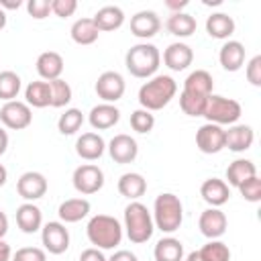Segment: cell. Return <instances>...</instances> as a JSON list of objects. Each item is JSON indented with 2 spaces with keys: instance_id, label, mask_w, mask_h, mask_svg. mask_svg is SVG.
<instances>
[{
  "instance_id": "cell-44",
  "label": "cell",
  "mask_w": 261,
  "mask_h": 261,
  "mask_svg": "<svg viewBox=\"0 0 261 261\" xmlns=\"http://www.w3.org/2000/svg\"><path fill=\"white\" fill-rule=\"evenodd\" d=\"M77 10L75 0H51V12L59 18H67Z\"/></svg>"
},
{
  "instance_id": "cell-17",
  "label": "cell",
  "mask_w": 261,
  "mask_h": 261,
  "mask_svg": "<svg viewBox=\"0 0 261 261\" xmlns=\"http://www.w3.org/2000/svg\"><path fill=\"white\" fill-rule=\"evenodd\" d=\"M194 61V51L188 43H171L167 45V49L163 51V63L171 69V71H184L192 65Z\"/></svg>"
},
{
  "instance_id": "cell-27",
  "label": "cell",
  "mask_w": 261,
  "mask_h": 261,
  "mask_svg": "<svg viewBox=\"0 0 261 261\" xmlns=\"http://www.w3.org/2000/svg\"><path fill=\"white\" fill-rule=\"evenodd\" d=\"M165 29L169 35L173 37H179V39H188L196 33L198 29V22L192 14L188 12H175V14H169L167 20H165Z\"/></svg>"
},
{
  "instance_id": "cell-3",
  "label": "cell",
  "mask_w": 261,
  "mask_h": 261,
  "mask_svg": "<svg viewBox=\"0 0 261 261\" xmlns=\"http://www.w3.org/2000/svg\"><path fill=\"white\" fill-rule=\"evenodd\" d=\"M124 65L130 71V75L149 80L157 73L161 65V53L153 43H137L133 45L124 55Z\"/></svg>"
},
{
  "instance_id": "cell-46",
  "label": "cell",
  "mask_w": 261,
  "mask_h": 261,
  "mask_svg": "<svg viewBox=\"0 0 261 261\" xmlns=\"http://www.w3.org/2000/svg\"><path fill=\"white\" fill-rule=\"evenodd\" d=\"M108 261H139V259H137V255H135L133 251L118 249V251H114V253L108 257Z\"/></svg>"
},
{
  "instance_id": "cell-48",
  "label": "cell",
  "mask_w": 261,
  "mask_h": 261,
  "mask_svg": "<svg viewBox=\"0 0 261 261\" xmlns=\"http://www.w3.org/2000/svg\"><path fill=\"white\" fill-rule=\"evenodd\" d=\"M12 259V249H10V245L4 241V239H0V261H10Z\"/></svg>"
},
{
  "instance_id": "cell-47",
  "label": "cell",
  "mask_w": 261,
  "mask_h": 261,
  "mask_svg": "<svg viewBox=\"0 0 261 261\" xmlns=\"http://www.w3.org/2000/svg\"><path fill=\"white\" fill-rule=\"evenodd\" d=\"M165 6L171 10V14H175V12H181L188 6V0H167Z\"/></svg>"
},
{
  "instance_id": "cell-33",
  "label": "cell",
  "mask_w": 261,
  "mask_h": 261,
  "mask_svg": "<svg viewBox=\"0 0 261 261\" xmlns=\"http://www.w3.org/2000/svg\"><path fill=\"white\" fill-rule=\"evenodd\" d=\"M69 35H71L73 43H77V45H92V43L98 41L100 31L96 29L94 20L86 16V18H77V20L71 24Z\"/></svg>"
},
{
  "instance_id": "cell-37",
  "label": "cell",
  "mask_w": 261,
  "mask_h": 261,
  "mask_svg": "<svg viewBox=\"0 0 261 261\" xmlns=\"http://www.w3.org/2000/svg\"><path fill=\"white\" fill-rule=\"evenodd\" d=\"M200 253V259L202 261H230V249L226 243L214 239V241H208L202 249H198Z\"/></svg>"
},
{
  "instance_id": "cell-35",
  "label": "cell",
  "mask_w": 261,
  "mask_h": 261,
  "mask_svg": "<svg viewBox=\"0 0 261 261\" xmlns=\"http://www.w3.org/2000/svg\"><path fill=\"white\" fill-rule=\"evenodd\" d=\"M208 98H210V96H208ZM208 98L181 90V92H179V108H181V112L188 114V116H204Z\"/></svg>"
},
{
  "instance_id": "cell-40",
  "label": "cell",
  "mask_w": 261,
  "mask_h": 261,
  "mask_svg": "<svg viewBox=\"0 0 261 261\" xmlns=\"http://www.w3.org/2000/svg\"><path fill=\"white\" fill-rule=\"evenodd\" d=\"M239 192H241V196L247 200V202H261V179L257 177V175H253V177H249L247 181H243L239 188H237Z\"/></svg>"
},
{
  "instance_id": "cell-2",
  "label": "cell",
  "mask_w": 261,
  "mask_h": 261,
  "mask_svg": "<svg viewBox=\"0 0 261 261\" xmlns=\"http://www.w3.org/2000/svg\"><path fill=\"white\" fill-rule=\"evenodd\" d=\"M86 234H88V241L96 249L110 251V249L120 245L124 230H122L120 220H116L114 216H110V214H96V216H92L88 220Z\"/></svg>"
},
{
  "instance_id": "cell-4",
  "label": "cell",
  "mask_w": 261,
  "mask_h": 261,
  "mask_svg": "<svg viewBox=\"0 0 261 261\" xmlns=\"http://www.w3.org/2000/svg\"><path fill=\"white\" fill-rule=\"evenodd\" d=\"M153 224L155 228H159L161 232L165 234H171L175 232L181 222H184V206H181V200L171 194V192H163L155 198L153 202Z\"/></svg>"
},
{
  "instance_id": "cell-13",
  "label": "cell",
  "mask_w": 261,
  "mask_h": 261,
  "mask_svg": "<svg viewBox=\"0 0 261 261\" xmlns=\"http://www.w3.org/2000/svg\"><path fill=\"white\" fill-rule=\"evenodd\" d=\"M108 155L112 157L114 163H120V165H126V163H133L139 155V145L137 141L130 137V135H114L108 143Z\"/></svg>"
},
{
  "instance_id": "cell-15",
  "label": "cell",
  "mask_w": 261,
  "mask_h": 261,
  "mask_svg": "<svg viewBox=\"0 0 261 261\" xmlns=\"http://www.w3.org/2000/svg\"><path fill=\"white\" fill-rule=\"evenodd\" d=\"M161 31V18L155 10H139L130 16V33L137 39H151Z\"/></svg>"
},
{
  "instance_id": "cell-26",
  "label": "cell",
  "mask_w": 261,
  "mask_h": 261,
  "mask_svg": "<svg viewBox=\"0 0 261 261\" xmlns=\"http://www.w3.org/2000/svg\"><path fill=\"white\" fill-rule=\"evenodd\" d=\"M116 188H118L120 196H124L130 202H135V200H139L147 192V179L141 173H137V171H128V173H122L118 177Z\"/></svg>"
},
{
  "instance_id": "cell-16",
  "label": "cell",
  "mask_w": 261,
  "mask_h": 261,
  "mask_svg": "<svg viewBox=\"0 0 261 261\" xmlns=\"http://www.w3.org/2000/svg\"><path fill=\"white\" fill-rule=\"evenodd\" d=\"M253 141H255V130L249 124H230L224 130V149L228 151L243 153L251 149Z\"/></svg>"
},
{
  "instance_id": "cell-43",
  "label": "cell",
  "mask_w": 261,
  "mask_h": 261,
  "mask_svg": "<svg viewBox=\"0 0 261 261\" xmlns=\"http://www.w3.org/2000/svg\"><path fill=\"white\" fill-rule=\"evenodd\" d=\"M245 75L251 86H255V88L261 86V55H255L249 59V63L245 65Z\"/></svg>"
},
{
  "instance_id": "cell-7",
  "label": "cell",
  "mask_w": 261,
  "mask_h": 261,
  "mask_svg": "<svg viewBox=\"0 0 261 261\" xmlns=\"http://www.w3.org/2000/svg\"><path fill=\"white\" fill-rule=\"evenodd\" d=\"M71 184H73L77 194L92 196V194L102 190V186H104V171L98 165H94V163H82L80 167L73 169Z\"/></svg>"
},
{
  "instance_id": "cell-25",
  "label": "cell",
  "mask_w": 261,
  "mask_h": 261,
  "mask_svg": "<svg viewBox=\"0 0 261 261\" xmlns=\"http://www.w3.org/2000/svg\"><path fill=\"white\" fill-rule=\"evenodd\" d=\"M92 20H94V24L100 33H108V31H116L124 24V12H122L120 6L108 4V6L98 8L96 14L92 16Z\"/></svg>"
},
{
  "instance_id": "cell-53",
  "label": "cell",
  "mask_w": 261,
  "mask_h": 261,
  "mask_svg": "<svg viewBox=\"0 0 261 261\" xmlns=\"http://www.w3.org/2000/svg\"><path fill=\"white\" fill-rule=\"evenodd\" d=\"M186 261H202V259H200V253L198 251H192V253H188Z\"/></svg>"
},
{
  "instance_id": "cell-6",
  "label": "cell",
  "mask_w": 261,
  "mask_h": 261,
  "mask_svg": "<svg viewBox=\"0 0 261 261\" xmlns=\"http://www.w3.org/2000/svg\"><path fill=\"white\" fill-rule=\"evenodd\" d=\"M241 114H243V108L237 100L226 98V96H218V94H212L208 98V104H206V110H204V118L212 124H218V126L237 124Z\"/></svg>"
},
{
  "instance_id": "cell-54",
  "label": "cell",
  "mask_w": 261,
  "mask_h": 261,
  "mask_svg": "<svg viewBox=\"0 0 261 261\" xmlns=\"http://www.w3.org/2000/svg\"><path fill=\"white\" fill-rule=\"evenodd\" d=\"M4 27H6V12L0 8V31H2Z\"/></svg>"
},
{
  "instance_id": "cell-36",
  "label": "cell",
  "mask_w": 261,
  "mask_h": 261,
  "mask_svg": "<svg viewBox=\"0 0 261 261\" xmlns=\"http://www.w3.org/2000/svg\"><path fill=\"white\" fill-rule=\"evenodd\" d=\"M84 124V112L80 108H65L57 120V130L61 135H75Z\"/></svg>"
},
{
  "instance_id": "cell-30",
  "label": "cell",
  "mask_w": 261,
  "mask_h": 261,
  "mask_svg": "<svg viewBox=\"0 0 261 261\" xmlns=\"http://www.w3.org/2000/svg\"><path fill=\"white\" fill-rule=\"evenodd\" d=\"M24 102L33 108H47L51 106V88L49 82L35 80L24 88Z\"/></svg>"
},
{
  "instance_id": "cell-21",
  "label": "cell",
  "mask_w": 261,
  "mask_h": 261,
  "mask_svg": "<svg viewBox=\"0 0 261 261\" xmlns=\"http://www.w3.org/2000/svg\"><path fill=\"white\" fill-rule=\"evenodd\" d=\"M90 208H92L90 200H86V198H67L59 204L57 214L63 224H73V222L84 220L90 214Z\"/></svg>"
},
{
  "instance_id": "cell-8",
  "label": "cell",
  "mask_w": 261,
  "mask_h": 261,
  "mask_svg": "<svg viewBox=\"0 0 261 261\" xmlns=\"http://www.w3.org/2000/svg\"><path fill=\"white\" fill-rule=\"evenodd\" d=\"M41 243L47 253L61 255L69 249V230L61 220H51L41 226Z\"/></svg>"
},
{
  "instance_id": "cell-1",
  "label": "cell",
  "mask_w": 261,
  "mask_h": 261,
  "mask_svg": "<svg viewBox=\"0 0 261 261\" xmlns=\"http://www.w3.org/2000/svg\"><path fill=\"white\" fill-rule=\"evenodd\" d=\"M177 94V82L171 75H153L139 88L141 108L155 112L165 108Z\"/></svg>"
},
{
  "instance_id": "cell-22",
  "label": "cell",
  "mask_w": 261,
  "mask_h": 261,
  "mask_svg": "<svg viewBox=\"0 0 261 261\" xmlns=\"http://www.w3.org/2000/svg\"><path fill=\"white\" fill-rule=\"evenodd\" d=\"M16 224L24 234H33L43 226V212L37 204L24 202L16 208Z\"/></svg>"
},
{
  "instance_id": "cell-38",
  "label": "cell",
  "mask_w": 261,
  "mask_h": 261,
  "mask_svg": "<svg viewBox=\"0 0 261 261\" xmlns=\"http://www.w3.org/2000/svg\"><path fill=\"white\" fill-rule=\"evenodd\" d=\"M49 88H51V106L53 108H63L71 102L73 92H71V86L65 80H61V77L53 80V82H49Z\"/></svg>"
},
{
  "instance_id": "cell-28",
  "label": "cell",
  "mask_w": 261,
  "mask_h": 261,
  "mask_svg": "<svg viewBox=\"0 0 261 261\" xmlns=\"http://www.w3.org/2000/svg\"><path fill=\"white\" fill-rule=\"evenodd\" d=\"M206 33L212 39H228L234 33V20L226 12H212L206 18Z\"/></svg>"
},
{
  "instance_id": "cell-31",
  "label": "cell",
  "mask_w": 261,
  "mask_h": 261,
  "mask_svg": "<svg viewBox=\"0 0 261 261\" xmlns=\"http://www.w3.org/2000/svg\"><path fill=\"white\" fill-rule=\"evenodd\" d=\"M212 88H214V80L206 69H196L192 71L186 80H184V88L186 92L198 94V96H212Z\"/></svg>"
},
{
  "instance_id": "cell-50",
  "label": "cell",
  "mask_w": 261,
  "mask_h": 261,
  "mask_svg": "<svg viewBox=\"0 0 261 261\" xmlns=\"http://www.w3.org/2000/svg\"><path fill=\"white\" fill-rule=\"evenodd\" d=\"M8 232V216L4 210H0V239H4Z\"/></svg>"
},
{
  "instance_id": "cell-23",
  "label": "cell",
  "mask_w": 261,
  "mask_h": 261,
  "mask_svg": "<svg viewBox=\"0 0 261 261\" xmlns=\"http://www.w3.org/2000/svg\"><path fill=\"white\" fill-rule=\"evenodd\" d=\"M120 120V110L114 106V104H96L90 114H88V122L92 124V128L96 130H106V128H112L116 122Z\"/></svg>"
},
{
  "instance_id": "cell-5",
  "label": "cell",
  "mask_w": 261,
  "mask_h": 261,
  "mask_svg": "<svg viewBox=\"0 0 261 261\" xmlns=\"http://www.w3.org/2000/svg\"><path fill=\"white\" fill-rule=\"evenodd\" d=\"M122 230L126 232L128 241L135 243V245H143V243H147L153 237V230H155L153 216H151L149 208L143 202L135 200V202H130L124 208V224H122Z\"/></svg>"
},
{
  "instance_id": "cell-51",
  "label": "cell",
  "mask_w": 261,
  "mask_h": 261,
  "mask_svg": "<svg viewBox=\"0 0 261 261\" xmlns=\"http://www.w3.org/2000/svg\"><path fill=\"white\" fill-rule=\"evenodd\" d=\"M6 149H8V133L0 126V157L6 153Z\"/></svg>"
},
{
  "instance_id": "cell-29",
  "label": "cell",
  "mask_w": 261,
  "mask_h": 261,
  "mask_svg": "<svg viewBox=\"0 0 261 261\" xmlns=\"http://www.w3.org/2000/svg\"><path fill=\"white\" fill-rule=\"evenodd\" d=\"M155 261H184V245L175 237H163L153 249Z\"/></svg>"
},
{
  "instance_id": "cell-45",
  "label": "cell",
  "mask_w": 261,
  "mask_h": 261,
  "mask_svg": "<svg viewBox=\"0 0 261 261\" xmlns=\"http://www.w3.org/2000/svg\"><path fill=\"white\" fill-rule=\"evenodd\" d=\"M80 261H108V259L104 257V253H102L100 249L88 247V249H84V251L80 253Z\"/></svg>"
},
{
  "instance_id": "cell-19",
  "label": "cell",
  "mask_w": 261,
  "mask_h": 261,
  "mask_svg": "<svg viewBox=\"0 0 261 261\" xmlns=\"http://www.w3.org/2000/svg\"><path fill=\"white\" fill-rule=\"evenodd\" d=\"M106 143L98 133H82L75 141V153L84 161H96L104 155Z\"/></svg>"
},
{
  "instance_id": "cell-9",
  "label": "cell",
  "mask_w": 261,
  "mask_h": 261,
  "mask_svg": "<svg viewBox=\"0 0 261 261\" xmlns=\"http://www.w3.org/2000/svg\"><path fill=\"white\" fill-rule=\"evenodd\" d=\"M0 122L10 130H22V128L31 126V122H33L31 106L20 100L4 102V106L0 108Z\"/></svg>"
},
{
  "instance_id": "cell-32",
  "label": "cell",
  "mask_w": 261,
  "mask_h": 261,
  "mask_svg": "<svg viewBox=\"0 0 261 261\" xmlns=\"http://www.w3.org/2000/svg\"><path fill=\"white\" fill-rule=\"evenodd\" d=\"M257 175V167L251 159H234L228 167H226V184L232 188H239L243 181H247L249 177Z\"/></svg>"
},
{
  "instance_id": "cell-11",
  "label": "cell",
  "mask_w": 261,
  "mask_h": 261,
  "mask_svg": "<svg viewBox=\"0 0 261 261\" xmlns=\"http://www.w3.org/2000/svg\"><path fill=\"white\" fill-rule=\"evenodd\" d=\"M196 147L206 155H216L224 149V128L212 122L202 124L196 130Z\"/></svg>"
},
{
  "instance_id": "cell-39",
  "label": "cell",
  "mask_w": 261,
  "mask_h": 261,
  "mask_svg": "<svg viewBox=\"0 0 261 261\" xmlns=\"http://www.w3.org/2000/svg\"><path fill=\"white\" fill-rule=\"evenodd\" d=\"M130 126H133V130L139 133V135L151 133L153 126H155V116H153V112H149V110H145V108H137V110L130 114Z\"/></svg>"
},
{
  "instance_id": "cell-14",
  "label": "cell",
  "mask_w": 261,
  "mask_h": 261,
  "mask_svg": "<svg viewBox=\"0 0 261 261\" xmlns=\"http://www.w3.org/2000/svg\"><path fill=\"white\" fill-rule=\"evenodd\" d=\"M226 226H228V220H226V214L220 208H206L198 218L200 232L210 241L220 239L226 232Z\"/></svg>"
},
{
  "instance_id": "cell-42",
  "label": "cell",
  "mask_w": 261,
  "mask_h": 261,
  "mask_svg": "<svg viewBox=\"0 0 261 261\" xmlns=\"http://www.w3.org/2000/svg\"><path fill=\"white\" fill-rule=\"evenodd\" d=\"M12 261H47V251L39 247H22L12 253Z\"/></svg>"
},
{
  "instance_id": "cell-12",
  "label": "cell",
  "mask_w": 261,
  "mask_h": 261,
  "mask_svg": "<svg viewBox=\"0 0 261 261\" xmlns=\"http://www.w3.org/2000/svg\"><path fill=\"white\" fill-rule=\"evenodd\" d=\"M47 188H49L47 177L41 171H24L16 181V192L27 202H35L43 198L47 194Z\"/></svg>"
},
{
  "instance_id": "cell-52",
  "label": "cell",
  "mask_w": 261,
  "mask_h": 261,
  "mask_svg": "<svg viewBox=\"0 0 261 261\" xmlns=\"http://www.w3.org/2000/svg\"><path fill=\"white\" fill-rule=\"evenodd\" d=\"M6 179H8V169H6V167L0 163V188L6 184Z\"/></svg>"
},
{
  "instance_id": "cell-10",
  "label": "cell",
  "mask_w": 261,
  "mask_h": 261,
  "mask_svg": "<svg viewBox=\"0 0 261 261\" xmlns=\"http://www.w3.org/2000/svg\"><path fill=\"white\" fill-rule=\"evenodd\" d=\"M94 90H96V94L102 102L114 104L116 100H120L124 96L126 84H124V77L118 71H104V73L98 75Z\"/></svg>"
},
{
  "instance_id": "cell-20",
  "label": "cell",
  "mask_w": 261,
  "mask_h": 261,
  "mask_svg": "<svg viewBox=\"0 0 261 261\" xmlns=\"http://www.w3.org/2000/svg\"><path fill=\"white\" fill-rule=\"evenodd\" d=\"M63 57L57 53V51H43L39 57H37V73L41 75L43 82H53V80H59L61 73H63Z\"/></svg>"
},
{
  "instance_id": "cell-34",
  "label": "cell",
  "mask_w": 261,
  "mask_h": 261,
  "mask_svg": "<svg viewBox=\"0 0 261 261\" xmlns=\"http://www.w3.org/2000/svg\"><path fill=\"white\" fill-rule=\"evenodd\" d=\"M20 88H22V80L16 71H10V69L0 71V100L4 102L16 100Z\"/></svg>"
},
{
  "instance_id": "cell-24",
  "label": "cell",
  "mask_w": 261,
  "mask_h": 261,
  "mask_svg": "<svg viewBox=\"0 0 261 261\" xmlns=\"http://www.w3.org/2000/svg\"><path fill=\"white\" fill-rule=\"evenodd\" d=\"M218 61L226 71H239L245 65V45L241 41H226L218 51Z\"/></svg>"
},
{
  "instance_id": "cell-41",
  "label": "cell",
  "mask_w": 261,
  "mask_h": 261,
  "mask_svg": "<svg viewBox=\"0 0 261 261\" xmlns=\"http://www.w3.org/2000/svg\"><path fill=\"white\" fill-rule=\"evenodd\" d=\"M27 12L35 20H43L51 14V0H29L27 2Z\"/></svg>"
},
{
  "instance_id": "cell-49",
  "label": "cell",
  "mask_w": 261,
  "mask_h": 261,
  "mask_svg": "<svg viewBox=\"0 0 261 261\" xmlns=\"http://www.w3.org/2000/svg\"><path fill=\"white\" fill-rule=\"evenodd\" d=\"M22 6V2L20 0H0V8L6 12V10H16V8H20Z\"/></svg>"
},
{
  "instance_id": "cell-18",
  "label": "cell",
  "mask_w": 261,
  "mask_h": 261,
  "mask_svg": "<svg viewBox=\"0 0 261 261\" xmlns=\"http://www.w3.org/2000/svg\"><path fill=\"white\" fill-rule=\"evenodd\" d=\"M200 196L206 204H210V208H220L222 204L228 202L230 198V188L224 179L218 177H208L202 181L200 186Z\"/></svg>"
}]
</instances>
